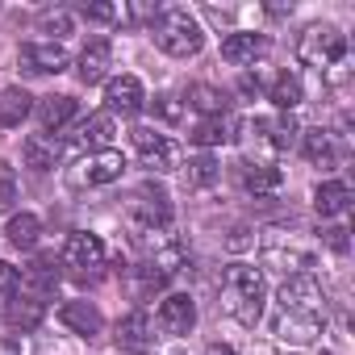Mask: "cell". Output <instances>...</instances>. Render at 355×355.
I'll return each mask as SVG.
<instances>
[{
  "label": "cell",
  "instance_id": "obj_36",
  "mask_svg": "<svg viewBox=\"0 0 355 355\" xmlns=\"http://www.w3.org/2000/svg\"><path fill=\"white\" fill-rule=\"evenodd\" d=\"M42 34H55V38L71 34V13H46L42 17Z\"/></svg>",
  "mask_w": 355,
  "mask_h": 355
},
{
  "label": "cell",
  "instance_id": "obj_19",
  "mask_svg": "<svg viewBox=\"0 0 355 355\" xmlns=\"http://www.w3.org/2000/svg\"><path fill=\"white\" fill-rule=\"evenodd\" d=\"M55 284H59V263H55V255H38L34 263H30V272L21 276V288H34L30 297H51L55 293Z\"/></svg>",
  "mask_w": 355,
  "mask_h": 355
},
{
  "label": "cell",
  "instance_id": "obj_1",
  "mask_svg": "<svg viewBox=\"0 0 355 355\" xmlns=\"http://www.w3.org/2000/svg\"><path fill=\"white\" fill-rule=\"evenodd\" d=\"M276 305H280L276 334L284 343L309 347V343H318V334H326V297H322V284L313 276H288L280 284Z\"/></svg>",
  "mask_w": 355,
  "mask_h": 355
},
{
  "label": "cell",
  "instance_id": "obj_2",
  "mask_svg": "<svg viewBox=\"0 0 355 355\" xmlns=\"http://www.w3.org/2000/svg\"><path fill=\"white\" fill-rule=\"evenodd\" d=\"M263 297H268V284H263V272H259V268H251V263L226 268L222 305H226V313H230L239 326H255V322L263 318Z\"/></svg>",
  "mask_w": 355,
  "mask_h": 355
},
{
  "label": "cell",
  "instance_id": "obj_3",
  "mask_svg": "<svg viewBox=\"0 0 355 355\" xmlns=\"http://www.w3.org/2000/svg\"><path fill=\"white\" fill-rule=\"evenodd\" d=\"M155 46L171 59H189L205 46V30L189 9H163L155 17Z\"/></svg>",
  "mask_w": 355,
  "mask_h": 355
},
{
  "label": "cell",
  "instance_id": "obj_37",
  "mask_svg": "<svg viewBox=\"0 0 355 355\" xmlns=\"http://www.w3.org/2000/svg\"><path fill=\"white\" fill-rule=\"evenodd\" d=\"M155 109H159V117H167V121H175V117L184 113V105L175 101V96H159V101H155Z\"/></svg>",
  "mask_w": 355,
  "mask_h": 355
},
{
  "label": "cell",
  "instance_id": "obj_11",
  "mask_svg": "<svg viewBox=\"0 0 355 355\" xmlns=\"http://www.w3.org/2000/svg\"><path fill=\"white\" fill-rule=\"evenodd\" d=\"M142 84H138V76H113L109 84H105V105H109V113H121V117H134L138 109H142Z\"/></svg>",
  "mask_w": 355,
  "mask_h": 355
},
{
  "label": "cell",
  "instance_id": "obj_13",
  "mask_svg": "<svg viewBox=\"0 0 355 355\" xmlns=\"http://www.w3.org/2000/svg\"><path fill=\"white\" fill-rule=\"evenodd\" d=\"M159 326H163L167 334H189V330L197 326V305H193V297H184V293L163 297V305H159Z\"/></svg>",
  "mask_w": 355,
  "mask_h": 355
},
{
  "label": "cell",
  "instance_id": "obj_38",
  "mask_svg": "<svg viewBox=\"0 0 355 355\" xmlns=\"http://www.w3.org/2000/svg\"><path fill=\"white\" fill-rule=\"evenodd\" d=\"M326 247H330V251H347V230H343V226L326 230Z\"/></svg>",
  "mask_w": 355,
  "mask_h": 355
},
{
  "label": "cell",
  "instance_id": "obj_33",
  "mask_svg": "<svg viewBox=\"0 0 355 355\" xmlns=\"http://www.w3.org/2000/svg\"><path fill=\"white\" fill-rule=\"evenodd\" d=\"M13 201H17V171L0 159V209H13Z\"/></svg>",
  "mask_w": 355,
  "mask_h": 355
},
{
  "label": "cell",
  "instance_id": "obj_30",
  "mask_svg": "<svg viewBox=\"0 0 355 355\" xmlns=\"http://www.w3.org/2000/svg\"><path fill=\"white\" fill-rule=\"evenodd\" d=\"M9 243L17 247V251H34L38 247V234H42V222L34 218V214H17V218H9Z\"/></svg>",
  "mask_w": 355,
  "mask_h": 355
},
{
  "label": "cell",
  "instance_id": "obj_27",
  "mask_svg": "<svg viewBox=\"0 0 355 355\" xmlns=\"http://www.w3.org/2000/svg\"><path fill=\"white\" fill-rule=\"evenodd\" d=\"M117 347H130V351H138V347H146L150 343V318L142 313V309H134L130 318H121L117 322Z\"/></svg>",
  "mask_w": 355,
  "mask_h": 355
},
{
  "label": "cell",
  "instance_id": "obj_35",
  "mask_svg": "<svg viewBox=\"0 0 355 355\" xmlns=\"http://www.w3.org/2000/svg\"><path fill=\"white\" fill-rule=\"evenodd\" d=\"M88 21H125V9L121 5H84L80 9Z\"/></svg>",
  "mask_w": 355,
  "mask_h": 355
},
{
  "label": "cell",
  "instance_id": "obj_26",
  "mask_svg": "<svg viewBox=\"0 0 355 355\" xmlns=\"http://www.w3.org/2000/svg\"><path fill=\"white\" fill-rule=\"evenodd\" d=\"M259 130H263L268 146H276V150H288V146L297 142V134H301V125H297V117H293V113H276V117L259 121Z\"/></svg>",
  "mask_w": 355,
  "mask_h": 355
},
{
  "label": "cell",
  "instance_id": "obj_23",
  "mask_svg": "<svg viewBox=\"0 0 355 355\" xmlns=\"http://www.w3.org/2000/svg\"><path fill=\"white\" fill-rule=\"evenodd\" d=\"M280 184H284V175H280V167H272V163H251V167H243V189H247L251 197H272Z\"/></svg>",
  "mask_w": 355,
  "mask_h": 355
},
{
  "label": "cell",
  "instance_id": "obj_7",
  "mask_svg": "<svg viewBox=\"0 0 355 355\" xmlns=\"http://www.w3.org/2000/svg\"><path fill=\"white\" fill-rule=\"evenodd\" d=\"M130 222L134 230H167L171 226V201L163 189L155 184H138L134 201H130Z\"/></svg>",
  "mask_w": 355,
  "mask_h": 355
},
{
  "label": "cell",
  "instance_id": "obj_28",
  "mask_svg": "<svg viewBox=\"0 0 355 355\" xmlns=\"http://www.w3.org/2000/svg\"><path fill=\"white\" fill-rule=\"evenodd\" d=\"M30 92L26 88H0V125H21L30 117Z\"/></svg>",
  "mask_w": 355,
  "mask_h": 355
},
{
  "label": "cell",
  "instance_id": "obj_10",
  "mask_svg": "<svg viewBox=\"0 0 355 355\" xmlns=\"http://www.w3.org/2000/svg\"><path fill=\"white\" fill-rule=\"evenodd\" d=\"M101 263H105V243L88 230H76L63 247V268H71L76 276H92Z\"/></svg>",
  "mask_w": 355,
  "mask_h": 355
},
{
  "label": "cell",
  "instance_id": "obj_6",
  "mask_svg": "<svg viewBox=\"0 0 355 355\" xmlns=\"http://www.w3.org/2000/svg\"><path fill=\"white\" fill-rule=\"evenodd\" d=\"M263 268L268 272H284V276H305L313 268V247H305L301 234L268 230V239H263Z\"/></svg>",
  "mask_w": 355,
  "mask_h": 355
},
{
  "label": "cell",
  "instance_id": "obj_5",
  "mask_svg": "<svg viewBox=\"0 0 355 355\" xmlns=\"http://www.w3.org/2000/svg\"><path fill=\"white\" fill-rule=\"evenodd\" d=\"M297 59L313 71H330L347 59V34L334 30V26H309L297 38Z\"/></svg>",
  "mask_w": 355,
  "mask_h": 355
},
{
  "label": "cell",
  "instance_id": "obj_18",
  "mask_svg": "<svg viewBox=\"0 0 355 355\" xmlns=\"http://www.w3.org/2000/svg\"><path fill=\"white\" fill-rule=\"evenodd\" d=\"M59 322L67 326V330H76V334H84V338H92V334H101V309L92 305V301H67L63 309H59Z\"/></svg>",
  "mask_w": 355,
  "mask_h": 355
},
{
  "label": "cell",
  "instance_id": "obj_15",
  "mask_svg": "<svg viewBox=\"0 0 355 355\" xmlns=\"http://www.w3.org/2000/svg\"><path fill=\"white\" fill-rule=\"evenodd\" d=\"M197 146H222V142H234L239 138V121L230 113H218V117H201L189 134Z\"/></svg>",
  "mask_w": 355,
  "mask_h": 355
},
{
  "label": "cell",
  "instance_id": "obj_4",
  "mask_svg": "<svg viewBox=\"0 0 355 355\" xmlns=\"http://www.w3.org/2000/svg\"><path fill=\"white\" fill-rule=\"evenodd\" d=\"M134 243H138V255H142V268H150L155 276L171 280L189 263V247L167 234V230H134Z\"/></svg>",
  "mask_w": 355,
  "mask_h": 355
},
{
  "label": "cell",
  "instance_id": "obj_9",
  "mask_svg": "<svg viewBox=\"0 0 355 355\" xmlns=\"http://www.w3.org/2000/svg\"><path fill=\"white\" fill-rule=\"evenodd\" d=\"M134 150L142 159L146 171H175L180 167V146H175L167 134H155V130H134Z\"/></svg>",
  "mask_w": 355,
  "mask_h": 355
},
{
  "label": "cell",
  "instance_id": "obj_12",
  "mask_svg": "<svg viewBox=\"0 0 355 355\" xmlns=\"http://www.w3.org/2000/svg\"><path fill=\"white\" fill-rule=\"evenodd\" d=\"M109 138H113V117L109 113H92L88 121H80L76 125V134H71V142H67V150H76V155H92V150H105L109 146Z\"/></svg>",
  "mask_w": 355,
  "mask_h": 355
},
{
  "label": "cell",
  "instance_id": "obj_17",
  "mask_svg": "<svg viewBox=\"0 0 355 355\" xmlns=\"http://www.w3.org/2000/svg\"><path fill=\"white\" fill-rule=\"evenodd\" d=\"M76 113H80L76 96H42L38 101V125H42V134H59Z\"/></svg>",
  "mask_w": 355,
  "mask_h": 355
},
{
  "label": "cell",
  "instance_id": "obj_21",
  "mask_svg": "<svg viewBox=\"0 0 355 355\" xmlns=\"http://www.w3.org/2000/svg\"><path fill=\"white\" fill-rule=\"evenodd\" d=\"M21 155H26V167H34V171H51V167L59 163L63 146H59L51 134H30L26 146H21Z\"/></svg>",
  "mask_w": 355,
  "mask_h": 355
},
{
  "label": "cell",
  "instance_id": "obj_16",
  "mask_svg": "<svg viewBox=\"0 0 355 355\" xmlns=\"http://www.w3.org/2000/svg\"><path fill=\"white\" fill-rule=\"evenodd\" d=\"M263 51H268V38H263V34H230V38L222 42V59H226L230 67H247V63H255Z\"/></svg>",
  "mask_w": 355,
  "mask_h": 355
},
{
  "label": "cell",
  "instance_id": "obj_8",
  "mask_svg": "<svg viewBox=\"0 0 355 355\" xmlns=\"http://www.w3.org/2000/svg\"><path fill=\"white\" fill-rule=\"evenodd\" d=\"M121 171H125V155H121V150H113V146H105V150L80 155V167H76L71 180H76V184L96 189V184H113V180H121Z\"/></svg>",
  "mask_w": 355,
  "mask_h": 355
},
{
  "label": "cell",
  "instance_id": "obj_14",
  "mask_svg": "<svg viewBox=\"0 0 355 355\" xmlns=\"http://www.w3.org/2000/svg\"><path fill=\"white\" fill-rule=\"evenodd\" d=\"M21 63L34 76H51V71L67 67V51H63V42H26L21 46Z\"/></svg>",
  "mask_w": 355,
  "mask_h": 355
},
{
  "label": "cell",
  "instance_id": "obj_25",
  "mask_svg": "<svg viewBox=\"0 0 355 355\" xmlns=\"http://www.w3.org/2000/svg\"><path fill=\"white\" fill-rule=\"evenodd\" d=\"M301 146H305V159L318 163V167H334L338 163V142H334L330 130H309L301 138Z\"/></svg>",
  "mask_w": 355,
  "mask_h": 355
},
{
  "label": "cell",
  "instance_id": "obj_24",
  "mask_svg": "<svg viewBox=\"0 0 355 355\" xmlns=\"http://www.w3.org/2000/svg\"><path fill=\"white\" fill-rule=\"evenodd\" d=\"M113 67V46L109 42H92L84 55H80V80L84 84H101Z\"/></svg>",
  "mask_w": 355,
  "mask_h": 355
},
{
  "label": "cell",
  "instance_id": "obj_40",
  "mask_svg": "<svg viewBox=\"0 0 355 355\" xmlns=\"http://www.w3.org/2000/svg\"><path fill=\"white\" fill-rule=\"evenodd\" d=\"M239 92H243V96H255V92H259V76H243Z\"/></svg>",
  "mask_w": 355,
  "mask_h": 355
},
{
  "label": "cell",
  "instance_id": "obj_29",
  "mask_svg": "<svg viewBox=\"0 0 355 355\" xmlns=\"http://www.w3.org/2000/svg\"><path fill=\"white\" fill-rule=\"evenodd\" d=\"M301 96H305V88H301V80H297L293 71H280V76L272 80V105H276L280 113H293V109L301 105Z\"/></svg>",
  "mask_w": 355,
  "mask_h": 355
},
{
  "label": "cell",
  "instance_id": "obj_39",
  "mask_svg": "<svg viewBox=\"0 0 355 355\" xmlns=\"http://www.w3.org/2000/svg\"><path fill=\"white\" fill-rule=\"evenodd\" d=\"M0 355H26V343H21L17 334H9V338H0Z\"/></svg>",
  "mask_w": 355,
  "mask_h": 355
},
{
  "label": "cell",
  "instance_id": "obj_31",
  "mask_svg": "<svg viewBox=\"0 0 355 355\" xmlns=\"http://www.w3.org/2000/svg\"><path fill=\"white\" fill-rule=\"evenodd\" d=\"M189 105L201 109L205 117H218V113H226V92L214 88V84H193L189 88Z\"/></svg>",
  "mask_w": 355,
  "mask_h": 355
},
{
  "label": "cell",
  "instance_id": "obj_34",
  "mask_svg": "<svg viewBox=\"0 0 355 355\" xmlns=\"http://www.w3.org/2000/svg\"><path fill=\"white\" fill-rule=\"evenodd\" d=\"M17 293H21V272L0 259V301H13Z\"/></svg>",
  "mask_w": 355,
  "mask_h": 355
},
{
  "label": "cell",
  "instance_id": "obj_20",
  "mask_svg": "<svg viewBox=\"0 0 355 355\" xmlns=\"http://www.w3.org/2000/svg\"><path fill=\"white\" fill-rule=\"evenodd\" d=\"M5 318H9V326H13V330H21V334H26V330H38V326H42L46 305H42L38 297H30V293H17V297L9 301V313H5Z\"/></svg>",
  "mask_w": 355,
  "mask_h": 355
},
{
  "label": "cell",
  "instance_id": "obj_41",
  "mask_svg": "<svg viewBox=\"0 0 355 355\" xmlns=\"http://www.w3.org/2000/svg\"><path fill=\"white\" fill-rule=\"evenodd\" d=\"M205 355H239V351H230V347H222V343H214V347H209Z\"/></svg>",
  "mask_w": 355,
  "mask_h": 355
},
{
  "label": "cell",
  "instance_id": "obj_32",
  "mask_svg": "<svg viewBox=\"0 0 355 355\" xmlns=\"http://www.w3.org/2000/svg\"><path fill=\"white\" fill-rule=\"evenodd\" d=\"M218 175H222V167H218L209 155H201V159H193V163L184 167V180H189L193 189H205V184H214Z\"/></svg>",
  "mask_w": 355,
  "mask_h": 355
},
{
  "label": "cell",
  "instance_id": "obj_22",
  "mask_svg": "<svg viewBox=\"0 0 355 355\" xmlns=\"http://www.w3.org/2000/svg\"><path fill=\"white\" fill-rule=\"evenodd\" d=\"M313 209H318L322 218H338V214H347V209H351V189H347L343 180H326V184H318V189H313Z\"/></svg>",
  "mask_w": 355,
  "mask_h": 355
}]
</instances>
